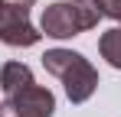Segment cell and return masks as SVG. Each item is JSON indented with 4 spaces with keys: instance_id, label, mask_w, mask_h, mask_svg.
Returning <instances> with one entry per match:
<instances>
[{
    "instance_id": "cell-3",
    "label": "cell",
    "mask_w": 121,
    "mask_h": 117,
    "mask_svg": "<svg viewBox=\"0 0 121 117\" xmlns=\"http://www.w3.org/2000/svg\"><path fill=\"white\" fill-rule=\"evenodd\" d=\"M52 111H56V94L36 81L23 91L3 94L0 101V117H52Z\"/></svg>"
},
{
    "instance_id": "cell-5",
    "label": "cell",
    "mask_w": 121,
    "mask_h": 117,
    "mask_svg": "<svg viewBox=\"0 0 121 117\" xmlns=\"http://www.w3.org/2000/svg\"><path fill=\"white\" fill-rule=\"evenodd\" d=\"M30 85H33L30 65H23V62H3V68H0V91H3V94L23 91V88H30Z\"/></svg>"
},
{
    "instance_id": "cell-2",
    "label": "cell",
    "mask_w": 121,
    "mask_h": 117,
    "mask_svg": "<svg viewBox=\"0 0 121 117\" xmlns=\"http://www.w3.org/2000/svg\"><path fill=\"white\" fill-rule=\"evenodd\" d=\"M98 20L101 13L95 0H56L43 10L39 29L52 39H72L85 29H95Z\"/></svg>"
},
{
    "instance_id": "cell-6",
    "label": "cell",
    "mask_w": 121,
    "mask_h": 117,
    "mask_svg": "<svg viewBox=\"0 0 121 117\" xmlns=\"http://www.w3.org/2000/svg\"><path fill=\"white\" fill-rule=\"evenodd\" d=\"M98 52H101V58H108L111 68H121V26L98 36Z\"/></svg>"
},
{
    "instance_id": "cell-7",
    "label": "cell",
    "mask_w": 121,
    "mask_h": 117,
    "mask_svg": "<svg viewBox=\"0 0 121 117\" xmlns=\"http://www.w3.org/2000/svg\"><path fill=\"white\" fill-rule=\"evenodd\" d=\"M95 3H98V13H101V16L121 23V0H95Z\"/></svg>"
},
{
    "instance_id": "cell-1",
    "label": "cell",
    "mask_w": 121,
    "mask_h": 117,
    "mask_svg": "<svg viewBox=\"0 0 121 117\" xmlns=\"http://www.w3.org/2000/svg\"><path fill=\"white\" fill-rule=\"evenodd\" d=\"M43 65L49 75H56L65 85V94L72 104H85L88 98L95 94L98 88V72L82 52H72V49H49L43 55Z\"/></svg>"
},
{
    "instance_id": "cell-8",
    "label": "cell",
    "mask_w": 121,
    "mask_h": 117,
    "mask_svg": "<svg viewBox=\"0 0 121 117\" xmlns=\"http://www.w3.org/2000/svg\"><path fill=\"white\" fill-rule=\"evenodd\" d=\"M7 3H13V7H20V10H30L36 0H7Z\"/></svg>"
},
{
    "instance_id": "cell-4",
    "label": "cell",
    "mask_w": 121,
    "mask_h": 117,
    "mask_svg": "<svg viewBox=\"0 0 121 117\" xmlns=\"http://www.w3.org/2000/svg\"><path fill=\"white\" fill-rule=\"evenodd\" d=\"M43 33H36V26L30 23V10H20L7 0H0V42L7 46H36Z\"/></svg>"
}]
</instances>
